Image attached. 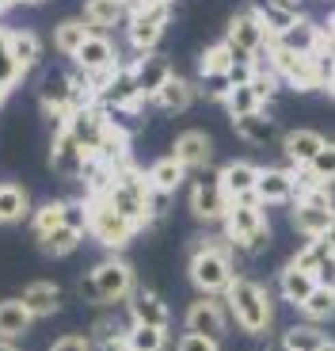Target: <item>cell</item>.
Instances as JSON below:
<instances>
[{"instance_id":"cell-1","label":"cell","mask_w":335,"mask_h":351,"mask_svg":"<svg viewBox=\"0 0 335 351\" xmlns=\"http://www.w3.org/2000/svg\"><path fill=\"white\" fill-rule=\"evenodd\" d=\"M187 279L198 294H210V298H225L232 275V245L229 237H198L191 248V260H187Z\"/></svg>"},{"instance_id":"cell-2","label":"cell","mask_w":335,"mask_h":351,"mask_svg":"<svg viewBox=\"0 0 335 351\" xmlns=\"http://www.w3.org/2000/svg\"><path fill=\"white\" fill-rule=\"evenodd\" d=\"M133 290H137V279H133V267L118 256L111 260H99L84 279H80V302H88V306H122V302L133 298Z\"/></svg>"},{"instance_id":"cell-3","label":"cell","mask_w":335,"mask_h":351,"mask_svg":"<svg viewBox=\"0 0 335 351\" xmlns=\"http://www.w3.org/2000/svg\"><path fill=\"white\" fill-rule=\"evenodd\" d=\"M225 306H229L232 321H237L240 332L247 336H267L274 325V306H271V294H267L263 282L256 279H232L229 290H225Z\"/></svg>"},{"instance_id":"cell-4","label":"cell","mask_w":335,"mask_h":351,"mask_svg":"<svg viewBox=\"0 0 335 351\" xmlns=\"http://www.w3.org/2000/svg\"><path fill=\"white\" fill-rule=\"evenodd\" d=\"M149 176H145V168H137L133 160H122V165L115 168V184H111V191H107V199L115 202V210L126 214V218L137 226V233L142 229H149Z\"/></svg>"},{"instance_id":"cell-5","label":"cell","mask_w":335,"mask_h":351,"mask_svg":"<svg viewBox=\"0 0 335 351\" xmlns=\"http://www.w3.org/2000/svg\"><path fill=\"white\" fill-rule=\"evenodd\" d=\"M225 237L237 252L259 256L271 245V226H267V206L263 202H229L225 214Z\"/></svg>"},{"instance_id":"cell-6","label":"cell","mask_w":335,"mask_h":351,"mask_svg":"<svg viewBox=\"0 0 335 351\" xmlns=\"http://www.w3.org/2000/svg\"><path fill=\"white\" fill-rule=\"evenodd\" d=\"M88 233H92L96 245L118 252V248H126L133 241L137 226H133L126 214H118L115 202L107 199V195H88Z\"/></svg>"},{"instance_id":"cell-7","label":"cell","mask_w":335,"mask_h":351,"mask_svg":"<svg viewBox=\"0 0 335 351\" xmlns=\"http://www.w3.org/2000/svg\"><path fill=\"white\" fill-rule=\"evenodd\" d=\"M225 43L232 46L237 62H259V53L267 50V43H271V38H267L263 23H259L256 8H244V12H237V16L229 19Z\"/></svg>"},{"instance_id":"cell-8","label":"cell","mask_w":335,"mask_h":351,"mask_svg":"<svg viewBox=\"0 0 335 351\" xmlns=\"http://www.w3.org/2000/svg\"><path fill=\"white\" fill-rule=\"evenodd\" d=\"M229 321H232V313L225 306V298L198 294L183 313V332H198V336H210V340H221V336L229 332Z\"/></svg>"},{"instance_id":"cell-9","label":"cell","mask_w":335,"mask_h":351,"mask_svg":"<svg viewBox=\"0 0 335 351\" xmlns=\"http://www.w3.org/2000/svg\"><path fill=\"white\" fill-rule=\"evenodd\" d=\"M168 19H172V4H152V8L133 12L130 23H126V38L137 53H152L160 46L168 31Z\"/></svg>"},{"instance_id":"cell-10","label":"cell","mask_w":335,"mask_h":351,"mask_svg":"<svg viewBox=\"0 0 335 351\" xmlns=\"http://www.w3.org/2000/svg\"><path fill=\"white\" fill-rule=\"evenodd\" d=\"M191 214L194 221H202V226H210V221H225V214H229V199H225V191H221L217 176H198L191 184Z\"/></svg>"},{"instance_id":"cell-11","label":"cell","mask_w":335,"mask_h":351,"mask_svg":"<svg viewBox=\"0 0 335 351\" xmlns=\"http://www.w3.org/2000/svg\"><path fill=\"white\" fill-rule=\"evenodd\" d=\"M72 62H77L80 73H115V69H122L115 43H111L107 35H99V31H92L88 43L77 50V58H72Z\"/></svg>"},{"instance_id":"cell-12","label":"cell","mask_w":335,"mask_h":351,"mask_svg":"<svg viewBox=\"0 0 335 351\" xmlns=\"http://www.w3.org/2000/svg\"><path fill=\"white\" fill-rule=\"evenodd\" d=\"M317 287H320V279L297 260V256H293V260L286 263L282 271H278V294H282V298L290 302L293 309L305 306V302L312 298V290H317Z\"/></svg>"},{"instance_id":"cell-13","label":"cell","mask_w":335,"mask_h":351,"mask_svg":"<svg viewBox=\"0 0 335 351\" xmlns=\"http://www.w3.org/2000/svg\"><path fill=\"white\" fill-rule=\"evenodd\" d=\"M50 168L57 176H84V168H88V149H84L69 130H57L50 141Z\"/></svg>"},{"instance_id":"cell-14","label":"cell","mask_w":335,"mask_h":351,"mask_svg":"<svg viewBox=\"0 0 335 351\" xmlns=\"http://www.w3.org/2000/svg\"><path fill=\"white\" fill-rule=\"evenodd\" d=\"M259 172H263V168L252 165V160H229V165L217 172V184H221V191H225V199L240 202V199H247V195H256Z\"/></svg>"},{"instance_id":"cell-15","label":"cell","mask_w":335,"mask_h":351,"mask_svg":"<svg viewBox=\"0 0 335 351\" xmlns=\"http://www.w3.org/2000/svg\"><path fill=\"white\" fill-rule=\"evenodd\" d=\"M126 306H130V325H152V328H168V325H172V309H168V302L160 298L157 290L137 287Z\"/></svg>"},{"instance_id":"cell-16","label":"cell","mask_w":335,"mask_h":351,"mask_svg":"<svg viewBox=\"0 0 335 351\" xmlns=\"http://www.w3.org/2000/svg\"><path fill=\"white\" fill-rule=\"evenodd\" d=\"M256 195L263 206H286V202L297 199V180H293L290 168H263Z\"/></svg>"},{"instance_id":"cell-17","label":"cell","mask_w":335,"mask_h":351,"mask_svg":"<svg viewBox=\"0 0 335 351\" xmlns=\"http://www.w3.org/2000/svg\"><path fill=\"white\" fill-rule=\"evenodd\" d=\"M130 69H133V77H137V88H142L149 99H157V92L172 80V73H176V69H172V62H168L164 53H157V50H152V53H137V62H133Z\"/></svg>"},{"instance_id":"cell-18","label":"cell","mask_w":335,"mask_h":351,"mask_svg":"<svg viewBox=\"0 0 335 351\" xmlns=\"http://www.w3.org/2000/svg\"><path fill=\"white\" fill-rule=\"evenodd\" d=\"M172 157L179 160V165L187 168H206L213 157V141L206 130H183L176 134V141H172Z\"/></svg>"},{"instance_id":"cell-19","label":"cell","mask_w":335,"mask_h":351,"mask_svg":"<svg viewBox=\"0 0 335 351\" xmlns=\"http://www.w3.org/2000/svg\"><path fill=\"white\" fill-rule=\"evenodd\" d=\"M290 221L305 241H320L335 226V206H305V202H293Z\"/></svg>"},{"instance_id":"cell-20","label":"cell","mask_w":335,"mask_h":351,"mask_svg":"<svg viewBox=\"0 0 335 351\" xmlns=\"http://www.w3.org/2000/svg\"><path fill=\"white\" fill-rule=\"evenodd\" d=\"M23 306L35 313V321H42V317H53L57 309H62V287L50 279H35V282H27L23 287Z\"/></svg>"},{"instance_id":"cell-21","label":"cell","mask_w":335,"mask_h":351,"mask_svg":"<svg viewBox=\"0 0 335 351\" xmlns=\"http://www.w3.org/2000/svg\"><path fill=\"white\" fill-rule=\"evenodd\" d=\"M324 145H327V138H324V134H317V130H290L282 138L286 160H290V165H297V168H309Z\"/></svg>"},{"instance_id":"cell-22","label":"cell","mask_w":335,"mask_h":351,"mask_svg":"<svg viewBox=\"0 0 335 351\" xmlns=\"http://www.w3.org/2000/svg\"><path fill=\"white\" fill-rule=\"evenodd\" d=\"M256 16H259V23H263V31H267V38H282L286 31H290L293 23H297V8L293 4H282V0H259L256 4Z\"/></svg>"},{"instance_id":"cell-23","label":"cell","mask_w":335,"mask_h":351,"mask_svg":"<svg viewBox=\"0 0 335 351\" xmlns=\"http://www.w3.org/2000/svg\"><path fill=\"white\" fill-rule=\"evenodd\" d=\"M130 16V4L126 0H84V23L99 35H107L111 27H118Z\"/></svg>"},{"instance_id":"cell-24","label":"cell","mask_w":335,"mask_h":351,"mask_svg":"<svg viewBox=\"0 0 335 351\" xmlns=\"http://www.w3.org/2000/svg\"><path fill=\"white\" fill-rule=\"evenodd\" d=\"M35 325V313L23 306V298H4L0 302V340H23Z\"/></svg>"},{"instance_id":"cell-25","label":"cell","mask_w":335,"mask_h":351,"mask_svg":"<svg viewBox=\"0 0 335 351\" xmlns=\"http://www.w3.org/2000/svg\"><path fill=\"white\" fill-rule=\"evenodd\" d=\"M194 96H198V88H194L187 77L172 73V80H168V84L157 92V99H152V104H157L160 111H168V114H183V111H191Z\"/></svg>"},{"instance_id":"cell-26","label":"cell","mask_w":335,"mask_h":351,"mask_svg":"<svg viewBox=\"0 0 335 351\" xmlns=\"http://www.w3.org/2000/svg\"><path fill=\"white\" fill-rule=\"evenodd\" d=\"M187 172H191V168L179 165L172 153H168V157H160V160H152V165L145 168V176H149V187H152V191H164V195H176L179 187H183Z\"/></svg>"},{"instance_id":"cell-27","label":"cell","mask_w":335,"mask_h":351,"mask_svg":"<svg viewBox=\"0 0 335 351\" xmlns=\"http://www.w3.org/2000/svg\"><path fill=\"white\" fill-rule=\"evenodd\" d=\"M31 195L23 184H0V226H16V221L31 218Z\"/></svg>"},{"instance_id":"cell-28","label":"cell","mask_w":335,"mask_h":351,"mask_svg":"<svg viewBox=\"0 0 335 351\" xmlns=\"http://www.w3.org/2000/svg\"><path fill=\"white\" fill-rule=\"evenodd\" d=\"M12 58H16L23 77L42 62V43H38L35 31H27V27H16V31H12Z\"/></svg>"},{"instance_id":"cell-29","label":"cell","mask_w":335,"mask_h":351,"mask_svg":"<svg viewBox=\"0 0 335 351\" xmlns=\"http://www.w3.org/2000/svg\"><path fill=\"white\" fill-rule=\"evenodd\" d=\"M92 27L84 23V19H65V23L53 27V46H57V53H65V58H77V50L84 43H88Z\"/></svg>"},{"instance_id":"cell-30","label":"cell","mask_w":335,"mask_h":351,"mask_svg":"<svg viewBox=\"0 0 335 351\" xmlns=\"http://www.w3.org/2000/svg\"><path fill=\"white\" fill-rule=\"evenodd\" d=\"M232 130H237V138L252 141V145H267L274 138V119L267 111H256L244 114V119H232Z\"/></svg>"},{"instance_id":"cell-31","label":"cell","mask_w":335,"mask_h":351,"mask_svg":"<svg viewBox=\"0 0 335 351\" xmlns=\"http://www.w3.org/2000/svg\"><path fill=\"white\" fill-rule=\"evenodd\" d=\"M19 80H23V73H19L16 58H12V31L0 27V107L8 104L12 88H16Z\"/></svg>"},{"instance_id":"cell-32","label":"cell","mask_w":335,"mask_h":351,"mask_svg":"<svg viewBox=\"0 0 335 351\" xmlns=\"http://www.w3.org/2000/svg\"><path fill=\"white\" fill-rule=\"evenodd\" d=\"M232 65H237V53H232V46L221 38V43L206 46V53L198 58V77H225Z\"/></svg>"},{"instance_id":"cell-33","label":"cell","mask_w":335,"mask_h":351,"mask_svg":"<svg viewBox=\"0 0 335 351\" xmlns=\"http://www.w3.org/2000/svg\"><path fill=\"white\" fill-rule=\"evenodd\" d=\"M327 343L332 340L320 332V325H293L282 336V351H324Z\"/></svg>"},{"instance_id":"cell-34","label":"cell","mask_w":335,"mask_h":351,"mask_svg":"<svg viewBox=\"0 0 335 351\" xmlns=\"http://www.w3.org/2000/svg\"><path fill=\"white\" fill-rule=\"evenodd\" d=\"M305 321L309 325H324V321H335V287H317L312 298L301 306Z\"/></svg>"},{"instance_id":"cell-35","label":"cell","mask_w":335,"mask_h":351,"mask_svg":"<svg viewBox=\"0 0 335 351\" xmlns=\"http://www.w3.org/2000/svg\"><path fill=\"white\" fill-rule=\"evenodd\" d=\"M126 348L130 351H168V328L130 325L126 328Z\"/></svg>"},{"instance_id":"cell-36","label":"cell","mask_w":335,"mask_h":351,"mask_svg":"<svg viewBox=\"0 0 335 351\" xmlns=\"http://www.w3.org/2000/svg\"><path fill=\"white\" fill-rule=\"evenodd\" d=\"M65 226V206L62 202H46V206H38L35 214H31V233H35V241L50 237L53 229Z\"/></svg>"},{"instance_id":"cell-37","label":"cell","mask_w":335,"mask_h":351,"mask_svg":"<svg viewBox=\"0 0 335 351\" xmlns=\"http://www.w3.org/2000/svg\"><path fill=\"white\" fill-rule=\"evenodd\" d=\"M84 241V233L80 229H69V226H62V229H53L50 237H42L38 241V248H42L46 256H69V252H77V245Z\"/></svg>"},{"instance_id":"cell-38","label":"cell","mask_w":335,"mask_h":351,"mask_svg":"<svg viewBox=\"0 0 335 351\" xmlns=\"http://www.w3.org/2000/svg\"><path fill=\"white\" fill-rule=\"evenodd\" d=\"M225 107H229L232 119H244V114L263 111V99L256 96V88H252V84H237V88H232V96L225 99Z\"/></svg>"},{"instance_id":"cell-39","label":"cell","mask_w":335,"mask_h":351,"mask_svg":"<svg viewBox=\"0 0 335 351\" xmlns=\"http://www.w3.org/2000/svg\"><path fill=\"white\" fill-rule=\"evenodd\" d=\"M309 168H312V176H317L320 184H327V187L335 184V141H327L324 149L317 153V160H312Z\"/></svg>"},{"instance_id":"cell-40","label":"cell","mask_w":335,"mask_h":351,"mask_svg":"<svg viewBox=\"0 0 335 351\" xmlns=\"http://www.w3.org/2000/svg\"><path fill=\"white\" fill-rule=\"evenodd\" d=\"M46 351H96V343H92V336L65 332V336H57V340H53Z\"/></svg>"},{"instance_id":"cell-41","label":"cell","mask_w":335,"mask_h":351,"mask_svg":"<svg viewBox=\"0 0 335 351\" xmlns=\"http://www.w3.org/2000/svg\"><path fill=\"white\" fill-rule=\"evenodd\" d=\"M176 351H221V340H210V336H198V332H183L176 340Z\"/></svg>"},{"instance_id":"cell-42","label":"cell","mask_w":335,"mask_h":351,"mask_svg":"<svg viewBox=\"0 0 335 351\" xmlns=\"http://www.w3.org/2000/svg\"><path fill=\"white\" fill-rule=\"evenodd\" d=\"M202 92L210 99H217V104H225V99L232 96V80H229V73L225 77H202Z\"/></svg>"},{"instance_id":"cell-43","label":"cell","mask_w":335,"mask_h":351,"mask_svg":"<svg viewBox=\"0 0 335 351\" xmlns=\"http://www.w3.org/2000/svg\"><path fill=\"white\" fill-rule=\"evenodd\" d=\"M168 210H172V195L152 191V195H149V221H152V226H157V221H164Z\"/></svg>"},{"instance_id":"cell-44","label":"cell","mask_w":335,"mask_h":351,"mask_svg":"<svg viewBox=\"0 0 335 351\" xmlns=\"http://www.w3.org/2000/svg\"><path fill=\"white\" fill-rule=\"evenodd\" d=\"M320 245H324V248H327V252H332V256H335V226H332V229H327L324 237H320Z\"/></svg>"},{"instance_id":"cell-45","label":"cell","mask_w":335,"mask_h":351,"mask_svg":"<svg viewBox=\"0 0 335 351\" xmlns=\"http://www.w3.org/2000/svg\"><path fill=\"white\" fill-rule=\"evenodd\" d=\"M324 92H327V96H332V99H335V69H332V73H327V84H324Z\"/></svg>"},{"instance_id":"cell-46","label":"cell","mask_w":335,"mask_h":351,"mask_svg":"<svg viewBox=\"0 0 335 351\" xmlns=\"http://www.w3.org/2000/svg\"><path fill=\"white\" fill-rule=\"evenodd\" d=\"M0 351H23L19 343H12V340H0Z\"/></svg>"},{"instance_id":"cell-47","label":"cell","mask_w":335,"mask_h":351,"mask_svg":"<svg viewBox=\"0 0 335 351\" xmlns=\"http://www.w3.org/2000/svg\"><path fill=\"white\" fill-rule=\"evenodd\" d=\"M19 4H42V0H19Z\"/></svg>"}]
</instances>
